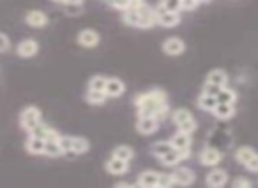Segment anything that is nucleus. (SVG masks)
Returning <instances> with one entry per match:
<instances>
[{
	"label": "nucleus",
	"instance_id": "obj_6",
	"mask_svg": "<svg viewBox=\"0 0 258 188\" xmlns=\"http://www.w3.org/2000/svg\"><path fill=\"white\" fill-rule=\"evenodd\" d=\"M170 142H172L173 148L179 149V151L182 153L184 158H187V156L191 155V134L179 130L177 134H173V137L170 139Z\"/></svg>",
	"mask_w": 258,
	"mask_h": 188
},
{
	"label": "nucleus",
	"instance_id": "obj_42",
	"mask_svg": "<svg viewBox=\"0 0 258 188\" xmlns=\"http://www.w3.org/2000/svg\"><path fill=\"white\" fill-rule=\"evenodd\" d=\"M51 2H55V4H66L68 0H51Z\"/></svg>",
	"mask_w": 258,
	"mask_h": 188
},
{
	"label": "nucleus",
	"instance_id": "obj_37",
	"mask_svg": "<svg viewBox=\"0 0 258 188\" xmlns=\"http://www.w3.org/2000/svg\"><path fill=\"white\" fill-rule=\"evenodd\" d=\"M232 184H233L235 188H251V184H253V183H251V181L247 179V177H242V176H240V177H235Z\"/></svg>",
	"mask_w": 258,
	"mask_h": 188
},
{
	"label": "nucleus",
	"instance_id": "obj_26",
	"mask_svg": "<svg viewBox=\"0 0 258 188\" xmlns=\"http://www.w3.org/2000/svg\"><path fill=\"white\" fill-rule=\"evenodd\" d=\"M44 155H48V156H60V155H66L64 149H62V146L58 144V139H50V141H46Z\"/></svg>",
	"mask_w": 258,
	"mask_h": 188
},
{
	"label": "nucleus",
	"instance_id": "obj_3",
	"mask_svg": "<svg viewBox=\"0 0 258 188\" xmlns=\"http://www.w3.org/2000/svg\"><path fill=\"white\" fill-rule=\"evenodd\" d=\"M41 121H43L41 120V111L37 109L36 106L25 107V109L22 111V114H20V125H22L23 130H27L29 134L41 123Z\"/></svg>",
	"mask_w": 258,
	"mask_h": 188
},
{
	"label": "nucleus",
	"instance_id": "obj_18",
	"mask_svg": "<svg viewBox=\"0 0 258 188\" xmlns=\"http://www.w3.org/2000/svg\"><path fill=\"white\" fill-rule=\"evenodd\" d=\"M30 135H36V137H41V139H44V141H50V139H58V137H60V134H58V132H55L51 127L44 125L43 121H41V123L37 125V127L34 128L32 132H30Z\"/></svg>",
	"mask_w": 258,
	"mask_h": 188
},
{
	"label": "nucleus",
	"instance_id": "obj_38",
	"mask_svg": "<svg viewBox=\"0 0 258 188\" xmlns=\"http://www.w3.org/2000/svg\"><path fill=\"white\" fill-rule=\"evenodd\" d=\"M11 48V43H9V37L6 34L0 32V53H6V51Z\"/></svg>",
	"mask_w": 258,
	"mask_h": 188
},
{
	"label": "nucleus",
	"instance_id": "obj_4",
	"mask_svg": "<svg viewBox=\"0 0 258 188\" xmlns=\"http://www.w3.org/2000/svg\"><path fill=\"white\" fill-rule=\"evenodd\" d=\"M156 23L163 29H173L180 23V13H172L156 8Z\"/></svg>",
	"mask_w": 258,
	"mask_h": 188
},
{
	"label": "nucleus",
	"instance_id": "obj_23",
	"mask_svg": "<svg viewBox=\"0 0 258 188\" xmlns=\"http://www.w3.org/2000/svg\"><path fill=\"white\" fill-rule=\"evenodd\" d=\"M216 106H218V99H216L214 95H209V93H204V92H202V95L198 97V107H200L202 111H207V113H212Z\"/></svg>",
	"mask_w": 258,
	"mask_h": 188
},
{
	"label": "nucleus",
	"instance_id": "obj_5",
	"mask_svg": "<svg viewBox=\"0 0 258 188\" xmlns=\"http://www.w3.org/2000/svg\"><path fill=\"white\" fill-rule=\"evenodd\" d=\"M138 11V18H140V22H138V29H152L154 25H158L156 23V9H152L151 6L147 4H142L140 8H137Z\"/></svg>",
	"mask_w": 258,
	"mask_h": 188
},
{
	"label": "nucleus",
	"instance_id": "obj_29",
	"mask_svg": "<svg viewBox=\"0 0 258 188\" xmlns=\"http://www.w3.org/2000/svg\"><path fill=\"white\" fill-rule=\"evenodd\" d=\"M113 156H117V158H122V160H133V156H135V151H133V148L131 146H124V144H120V146H117V148L113 149Z\"/></svg>",
	"mask_w": 258,
	"mask_h": 188
},
{
	"label": "nucleus",
	"instance_id": "obj_39",
	"mask_svg": "<svg viewBox=\"0 0 258 188\" xmlns=\"http://www.w3.org/2000/svg\"><path fill=\"white\" fill-rule=\"evenodd\" d=\"M244 167H246V169L249 170V172H258V153H256V155H254L253 158H251L249 162H247Z\"/></svg>",
	"mask_w": 258,
	"mask_h": 188
},
{
	"label": "nucleus",
	"instance_id": "obj_19",
	"mask_svg": "<svg viewBox=\"0 0 258 188\" xmlns=\"http://www.w3.org/2000/svg\"><path fill=\"white\" fill-rule=\"evenodd\" d=\"M212 114H214L218 120H230V118H233V114H235V106H233V104H226V102H218V106L214 107Z\"/></svg>",
	"mask_w": 258,
	"mask_h": 188
},
{
	"label": "nucleus",
	"instance_id": "obj_30",
	"mask_svg": "<svg viewBox=\"0 0 258 188\" xmlns=\"http://www.w3.org/2000/svg\"><path fill=\"white\" fill-rule=\"evenodd\" d=\"M218 102H226V104H235V100H237V93L233 92V90H230V88H221L219 90V93H218Z\"/></svg>",
	"mask_w": 258,
	"mask_h": 188
},
{
	"label": "nucleus",
	"instance_id": "obj_34",
	"mask_svg": "<svg viewBox=\"0 0 258 188\" xmlns=\"http://www.w3.org/2000/svg\"><path fill=\"white\" fill-rule=\"evenodd\" d=\"M129 4H131V0H111V8L115 9V11H127L129 9Z\"/></svg>",
	"mask_w": 258,
	"mask_h": 188
},
{
	"label": "nucleus",
	"instance_id": "obj_12",
	"mask_svg": "<svg viewBox=\"0 0 258 188\" xmlns=\"http://www.w3.org/2000/svg\"><path fill=\"white\" fill-rule=\"evenodd\" d=\"M200 163L202 165H205V167H216L219 162H221V158H223V155H221V151H218L216 148H205V149H202V153H200Z\"/></svg>",
	"mask_w": 258,
	"mask_h": 188
},
{
	"label": "nucleus",
	"instance_id": "obj_41",
	"mask_svg": "<svg viewBox=\"0 0 258 188\" xmlns=\"http://www.w3.org/2000/svg\"><path fill=\"white\" fill-rule=\"evenodd\" d=\"M83 2H85V0H68L66 4H71V6H82Z\"/></svg>",
	"mask_w": 258,
	"mask_h": 188
},
{
	"label": "nucleus",
	"instance_id": "obj_24",
	"mask_svg": "<svg viewBox=\"0 0 258 188\" xmlns=\"http://www.w3.org/2000/svg\"><path fill=\"white\" fill-rule=\"evenodd\" d=\"M87 102L92 104V106H103L106 102L108 95L106 92H99V90H87V95H85Z\"/></svg>",
	"mask_w": 258,
	"mask_h": 188
},
{
	"label": "nucleus",
	"instance_id": "obj_25",
	"mask_svg": "<svg viewBox=\"0 0 258 188\" xmlns=\"http://www.w3.org/2000/svg\"><path fill=\"white\" fill-rule=\"evenodd\" d=\"M254 155H256V151H254L253 148H249V146H242V148H239L235 151V160L240 163V165H246V163L249 162Z\"/></svg>",
	"mask_w": 258,
	"mask_h": 188
},
{
	"label": "nucleus",
	"instance_id": "obj_35",
	"mask_svg": "<svg viewBox=\"0 0 258 188\" xmlns=\"http://www.w3.org/2000/svg\"><path fill=\"white\" fill-rule=\"evenodd\" d=\"M173 184V177L172 174H165V172H159V186L161 188H168Z\"/></svg>",
	"mask_w": 258,
	"mask_h": 188
},
{
	"label": "nucleus",
	"instance_id": "obj_43",
	"mask_svg": "<svg viewBox=\"0 0 258 188\" xmlns=\"http://www.w3.org/2000/svg\"><path fill=\"white\" fill-rule=\"evenodd\" d=\"M207 2H211V0H200V4H207Z\"/></svg>",
	"mask_w": 258,
	"mask_h": 188
},
{
	"label": "nucleus",
	"instance_id": "obj_7",
	"mask_svg": "<svg viewBox=\"0 0 258 188\" xmlns=\"http://www.w3.org/2000/svg\"><path fill=\"white\" fill-rule=\"evenodd\" d=\"M163 53L168 55V57H179L186 51V43L179 37H168V39L163 41Z\"/></svg>",
	"mask_w": 258,
	"mask_h": 188
},
{
	"label": "nucleus",
	"instance_id": "obj_20",
	"mask_svg": "<svg viewBox=\"0 0 258 188\" xmlns=\"http://www.w3.org/2000/svg\"><path fill=\"white\" fill-rule=\"evenodd\" d=\"M27 151L30 155H44V148H46V141L41 137H36V135H30L29 141L25 144Z\"/></svg>",
	"mask_w": 258,
	"mask_h": 188
},
{
	"label": "nucleus",
	"instance_id": "obj_33",
	"mask_svg": "<svg viewBox=\"0 0 258 188\" xmlns=\"http://www.w3.org/2000/svg\"><path fill=\"white\" fill-rule=\"evenodd\" d=\"M58 144L62 146L64 153L73 151V137H69V135H60V137H58Z\"/></svg>",
	"mask_w": 258,
	"mask_h": 188
},
{
	"label": "nucleus",
	"instance_id": "obj_10",
	"mask_svg": "<svg viewBox=\"0 0 258 188\" xmlns=\"http://www.w3.org/2000/svg\"><path fill=\"white\" fill-rule=\"evenodd\" d=\"M37 51H39V43H37L36 39H23V41H20L18 46H16V53L22 58L36 57Z\"/></svg>",
	"mask_w": 258,
	"mask_h": 188
},
{
	"label": "nucleus",
	"instance_id": "obj_31",
	"mask_svg": "<svg viewBox=\"0 0 258 188\" xmlns=\"http://www.w3.org/2000/svg\"><path fill=\"white\" fill-rule=\"evenodd\" d=\"M158 8L165 9V11L180 13V11H182V2H180V0H161Z\"/></svg>",
	"mask_w": 258,
	"mask_h": 188
},
{
	"label": "nucleus",
	"instance_id": "obj_32",
	"mask_svg": "<svg viewBox=\"0 0 258 188\" xmlns=\"http://www.w3.org/2000/svg\"><path fill=\"white\" fill-rule=\"evenodd\" d=\"M106 81H108V78H104V76H94V78H90V81H89V90H99V92H104Z\"/></svg>",
	"mask_w": 258,
	"mask_h": 188
},
{
	"label": "nucleus",
	"instance_id": "obj_36",
	"mask_svg": "<svg viewBox=\"0 0 258 188\" xmlns=\"http://www.w3.org/2000/svg\"><path fill=\"white\" fill-rule=\"evenodd\" d=\"M182 2V11H195L200 6V0H180Z\"/></svg>",
	"mask_w": 258,
	"mask_h": 188
},
{
	"label": "nucleus",
	"instance_id": "obj_11",
	"mask_svg": "<svg viewBox=\"0 0 258 188\" xmlns=\"http://www.w3.org/2000/svg\"><path fill=\"white\" fill-rule=\"evenodd\" d=\"M104 169H106L108 174L111 176H122L129 170V162L127 160H122V158H117V156H111L106 163H104Z\"/></svg>",
	"mask_w": 258,
	"mask_h": 188
},
{
	"label": "nucleus",
	"instance_id": "obj_15",
	"mask_svg": "<svg viewBox=\"0 0 258 188\" xmlns=\"http://www.w3.org/2000/svg\"><path fill=\"white\" fill-rule=\"evenodd\" d=\"M226 181H228V174H226V170H223V169L211 170V172L207 174V177H205V183H207L209 186H212V188L225 186Z\"/></svg>",
	"mask_w": 258,
	"mask_h": 188
},
{
	"label": "nucleus",
	"instance_id": "obj_2",
	"mask_svg": "<svg viewBox=\"0 0 258 188\" xmlns=\"http://www.w3.org/2000/svg\"><path fill=\"white\" fill-rule=\"evenodd\" d=\"M172 120L179 130L187 132V134H193V132L197 130V121H195L193 114H191V111L184 109V107L173 111Z\"/></svg>",
	"mask_w": 258,
	"mask_h": 188
},
{
	"label": "nucleus",
	"instance_id": "obj_17",
	"mask_svg": "<svg viewBox=\"0 0 258 188\" xmlns=\"http://www.w3.org/2000/svg\"><path fill=\"white\" fill-rule=\"evenodd\" d=\"M138 186L142 188H154L159 186V172L156 170H145L138 176Z\"/></svg>",
	"mask_w": 258,
	"mask_h": 188
},
{
	"label": "nucleus",
	"instance_id": "obj_21",
	"mask_svg": "<svg viewBox=\"0 0 258 188\" xmlns=\"http://www.w3.org/2000/svg\"><path fill=\"white\" fill-rule=\"evenodd\" d=\"M205 83H211V85H216V86H226V83H228V76H226V72L223 71V69H214V71H211L207 74V79H205Z\"/></svg>",
	"mask_w": 258,
	"mask_h": 188
},
{
	"label": "nucleus",
	"instance_id": "obj_14",
	"mask_svg": "<svg viewBox=\"0 0 258 188\" xmlns=\"http://www.w3.org/2000/svg\"><path fill=\"white\" fill-rule=\"evenodd\" d=\"M48 16L46 13L43 11H37V9H34V11H29L25 15V23L29 27H32V29H43V27L48 25Z\"/></svg>",
	"mask_w": 258,
	"mask_h": 188
},
{
	"label": "nucleus",
	"instance_id": "obj_8",
	"mask_svg": "<svg viewBox=\"0 0 258 188\" xmlns=\"http://www.w3.org/2000/svg\"><path fill=\"white\" fill-rule=\"evenodd\" d=\"M76 41H78V44L82 48H87V50H92V48H96L97 44H99L101 41V36L97 34V30L94 29H85V30H80L78 37H76Z\"/></svg>",
	"mask_w": 258,
	"mask_h": 188
},
{
	"label": "nucleus",
	"instance_id": "obj_27",
	"mask_svg": "<svg viewBox=\"0 0 258 188\" xmlns=\"http://www.w3.org/2000/svg\"><path fill=\"white\" fill-rule=\"evenodd\" d=\"M170 149H173L172 142H170V141H159V142H156V144H152L151 151H152V155H154V156L161 158V156L166 155V153H168Z\"/></svg>",
	"mask_w": 258,
	"mask_h": 188
},
{
	"label": "nucleus",
	"instance_id": "obj_22",
	"mask_svg": "<svg viewBox=\"0 0 258 188\" xmlns=\"http://www.w3.org/2000/svg\"><path fill=\"white\" fill-rule=\"evenodd\" d=\"M159 160H161V163H163V165L175 167L177 163H180V162H182V160H186V158H184V155L179 151V149H175V148H173V149H170V151L166 153V155H163Z\"/></svg>",
	"mask_w": 258,
	"mask_h": 188
},
{
	"label": "nucleus",
	"instance_id": "obj_1",
	"mask_svg": "<svg viewBox=\"0 0 258 188\" xmlns=\"http://www.w3.org/2000/svg\"><path fill=\"white\" fill-rule=\"evenodd\" d=\"M135 106L138 109V116H154L159 121L165 120L168 113L166 93L159 88H154L147 93H142L135 99Z\"/></svg>",
	"mask_w": 258,
	"mask_h": 188
},
{
	"label": "nucleus",
	"instance_id": "obj_16",
	"mask_svg": "<svg viewBox=\"0 0 258 188\" xmlns=\"http://www.w3.org/2000/svg\"><path fill=\"white\" fill-rule=\"evenodd\" d=\"M104 92H106V95L110 97V99H117V97H120L122 93L125 92L124 81H122V79H118V78H108Z\"/></svg>",
	"mask_w": 258,
	"mask_h": 188
},
{
	"label": "nucleus",
	"instance_id": "obj_9",
	"mask_svg": "<svg viewBox=\"0 0 258 188\" xmlns=\"http://www.w3.org/2000/svg\"><path fill=\"white\" fill-rule=\"evenodd\" d=\"M159 128V120L154 116H138L137 121V130L142 135H151L156 134Z\"/></svg>",
	"mask_w": 258,
	"mask_h": 188
},
{
	"label": "nucleus",
	"instance_id": "obj_28",
	"mask_svg": "<svg viewBox=\"0 0 258 188\" xmlns=\"http://www.w3.org/2000/svg\"><path fill=\"white\" fill-rule=\"evenodd\" d=\"M90 149V144L87 139L83 137H73V151L71 153H76V155H83Z\"/></svg>",
	"mask_w": 258,
	"mask_h": 188
},
{
	"label": "nucleus",
	"instance_id": "obj_40",
	"mask_svg": "<svg viewBox=\"0 0 258 188\" xmlns=\"http://www.w3.org/2000/svg\"><path fill=\"white\" fill-rule=\"evenodd\" d=\"M66 13L69 16H76L82 13V6H71V4H66Z\"/></svg>",
	"mask_w": 258,
	"mask_h": 188
},
{
	"label": "nucleus",
	"instance_id": "obj_13",
	"mask_svg": "<svg viewBox=\"0 0 258 188\" xmlns=\"http://www.w3.org/2000/svg\"><path fill=\"white\" fill-rule=\"evenodd\" d=\"M173 177V184H180V186H189V184L195 183V172L187 167H180V169H175L172 172Z\"/></svg>",
	"mask_w": 258,
	"mask_h": 188
}]
</instances>
